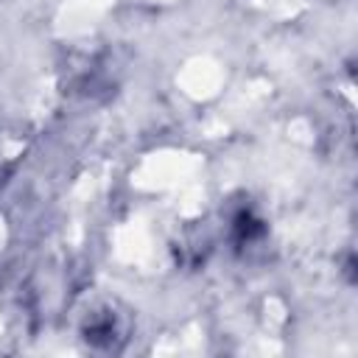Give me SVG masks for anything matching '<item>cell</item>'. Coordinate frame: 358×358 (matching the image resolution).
Masks as SVG:
<instances>
[{"label": "cell", "mask_w": 358, "mask_h": 358, "mask_svg": "<svg viewBox=\"0 0 358 358\" xmlns=\"http://www.w3.org/2000/svg\"><path fill=\"white\" fill-rule=\"evenodd\" d=\"M129 333H131V319L126 310L117 308V302L92 305L81 319V338L92 350L117 352L129 341Z\"/></svg>", "instance_id": "1"}, {"label": "cell", "mask_w": 358, "mask_h": 358, "mask_svg": "<svg viewBox=\"0 0 358 358\" xmlns=\"http://www.w3.org/2000/svg\"><path fill=\"white\" fill-rule=\"evenodd\" d=\"M263 235H266V221L252 207L235 210V215L229 221V238H232L235 249H246V246L257 243Z\"/></svg>", "instance_id": "2"}]
</instances>
